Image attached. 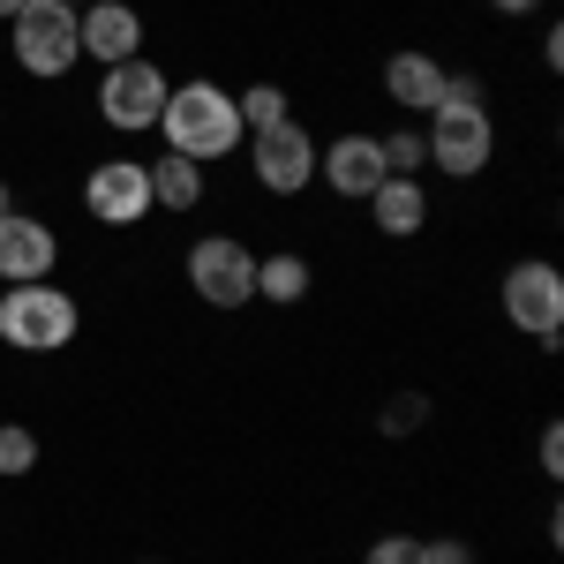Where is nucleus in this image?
<instances>
[{
    "label": "nucleus",
    "mask_w": 564,
    "mask_h": 564,
    "mask_svg": "<svg viewBox=\"0 0 564 564\" xmlns=\"http://www.w3.org/2000/svg\"><path fill=\"white\" fill-rule=\"evenodd\" d=\"M159 135H166V151L196 159V166H212V159H226V151H241V143H249L234 90H218L212 76H196V84H174V90H166Z\"/></svg>",
    "instance_id": "1"
},
{
    "label": "nucleus",
    "mask_w": 564,
    "mask_h": 564,
    "mask_svg": "<svg viewBox=\"0 0 564 564\" xmlns=\"http://www.w3.org/2000/svg\"><path fill=\"white\" fill-rule=\"evenodd\" d=\"M430 166H444L452 181H475L489 166V151H497V121H489V106H481V84L475 76H444V98H436L430 113Z\"/></svg>",
    "instance_id": "2"
},
{
    "label": "nucleus",
    "mask_w": 564,
    "mask_h": 564,
    "mask_svg": "<svg viewBox=\"0 0 564 564\" xmlns=\"http://www.w3.org/2000/svg\"><path fill=\"white\" fill-rule=\"evenodd\" d=\"M76 332H84V308L53 279H31V286L0 294V339L15 354H61V347H76Z\"/></svg>",
    "instance_id": "3"
},
{
    "label": "nucleus",
    "mask_w": 564,
    "mask_h": 564,
    "mask_svg": "<svg viewBox=\"0 0 564 564\" xmlns=\"http://www.w3.org/2000/svg\"><path fill=\"white\" fill-rule=\"evenodd\" d=\"M8 45H15V68L23 76H68L84 61V39H76V8L68 0H23V15H8Z\"/></svg>",
    "instance_id": "4"
},
{
    "label": "nucleus",
    "mask_w": 564,
    "mask_h": 564,
    "mask_svg": "<svg viewBox=\"0 0 564 564\" xmlns=\"http://www.w3.org/2000/svg\"><path fill=\"white\" fill-rule=\"evenodd\" d=\"M166 68L151 61V53H135V61H113L106 76H98V121L121 135H143L159 129V113H166Z\"/></svg>",
    "instance_id": "5"
},
{
    "label": "nucleus",
    "mask_w": 564,
    "mask_h": 564,
    "mask_svg": "<svg viewBox=\"0 0 564 564\" xmlns=\"http://www.w3.org/2000/svg\"><path fill=\"white\" fill-rule=\"evenodd\" d=\"M505 324L527 332V339H542V347H557L564 332V271L550 257H527L505 271Z\"/></svg>",
    "instance_id": "6"
},
{
    "label": "nucleus",
    "mask_w": 564,
    "mask_h": 564,
    "mask_svg": "<svg viewBox=\"0 0 564 564\" xmlns=\"http://www.w3.org/2000/svg\"><path fill=\"white\" fill-rule=\"evenodd\" d=\"M188 286H196V302H212V308H249L257 302V249L234 241V234H204L188 249Z\"/></svg>",
    "instance_id": "7"
},
{
    "label": "nucleus",
    "mask_w": 564,
    "mask_h": 564,
    "mask_svg": "<svg viewBox=\"0 0 564 564\" xmlns=\"http://www.w3.org/2000/svg\"><path fill=\"white\" fill-rule=\"evenodd\" d=\"M84 212L98 226H143V218L159 212V196H151V159H98L84 181Z\"/></svg>",
    "instance_id": "8"
},
{
    "label": "nucleus",
    "mask_w": 564,
    "mask_h": 564,
    "mask_svg": "<svg viewBox=\"0 0 564 564\" xmlns=\"http://www.w3.org/2000/svg\"><path fill=\"white\" fill-rule=\"evenodd\" d=\"M249 166H257V188H271V196H302L308 181H316V135L286 113V121H271V129L249 135Z\"/></svg>",
    "instance_id": "9"
},
{
    "label": "nucleus",
    "mask_w": 564,
    "mask_h": 564,
    "mask_svg": "<svg viewBox=\"0 0 564 564\" xmlns=\"http://www.w3.org/2000/svg\"><path fill=\"white\" fill-rule=\"evenodd\" d=\"M316 181H332V196H354V204H369V188L384 181V151H377V135H332V143H316Z\"/></svg>",
    "instance_id": "10"
},
{
    "label": "nucleus",
    "mask_w": 564,
    "mask_h": 564,
    "mask_svg": "<svg viewBox=\"0 0 564 564\" xmlns=\"http://www.w3.org/2000/svg\"><path fill=\"white\" fill-rule=\"evenodd\" d=\"M76 39H84V61L113 68V61L143 53V15L129 0H90V8H76Z\"/></svg>",
    "instance_id": "11"
},
{
    "label": "nucleus",
    "mask_w": 564,
    "mask_h": 564,
    "mask_svg": "<svg viewBox=\"0 0 564 564\" xmlns=\"http://www.w3.org/2000/svg\"><path fill=\"white\" fill-rule=\"evenodd\" d=\"M53 263H61V241H53L45 218H23V212L0 218V279H8V286L53 279Z\"/></svg>",
    "instance_id": "12"
},
{
    "label": "nucleus",
    "mask_w": 564,
    "mask_h": 564,
    "mask_svg": "<svg viewBox=\"0 0 564 564\" xmlns=\"http://www.w3.org/2000/svg\"><path fill=\"white\" fill-rule=\"evenodd\" d=\"M369 218H377V234L406 241V234L430 226V188H422L414 174H384L377 188H369Z\"/></svg>",
    "instance_id": "13"
},
{
    "label": "nucleus",
    "mask_w": 564,
    "mask_h": 564,
    "mask_svg": "<svg viewBox=\"0 0 564 564\" xmlns=\"http://www.w3.org/2000/svg\"><path fill=\"white\" fill-rule=\"evenodd\" d=\"M384 98L399 113H436V98H444V68H436L430 53H391L384 61Z\"/></svg>",
    "instance_id": "14"
},
{
    "label": "nucleus",
    "mask_w": 564,
    "mask_h": 564,
    "mask_svg": "<svg viewBox=\"0 0 564 564\" xmlns=\"http://www.w3.org/2000/svg\"><path fill=\"white\" fill-rule=\"evenodd\" d=\"M308 286H316V279H308V257H294V249H271V257H257V302L294 308Z\"/></svg>",
    "instance_id": "15"
},
{
    "label": "nucleus",
    "mask_w": 564,
    "mask_h": 564,
    "mask_svg": "<svg viewBox=\"0 0 564 564\" xmlns=\"http://www.w3.org/2000/svg\"><path fill=\"white\" fill-rule=\"evenodd\" d=\"M151 196H159V212H196V204H204V166L181 159V151H166V159L151 166Z\"/></svg>",
    "instance_id": "16"
},
{
    "label": "nucleus",
    "mask_w": 564,
    "mask_h": 564,
    "mask_svg": "<svg viewBox=\"0 0 564 564\" xmlns=\"http://www.w3.org/2000/svg\"><path fill=\"white\" fill-rule=\"evenodd\" d=\"M377 151H384V174H422V166H430V135H422V129L377 135Z\"/></svg>",
    "instance_id": "17"
},
{
    "label": "nucleus",
    "mask_w": 564,
    "mask_h": 564,
    "mask_svg": "<svg viewBox=\"0 0 564 564\" xmlns=\"http://www.w3.org/2000/svg\"><path fill=\"white\" fill-rule=\"evenodd\" d=\"M234 106H241V129H249V135L271 129V121H286V90H279V84H249V90H234Z\"/></svg>",
    "instance_id": "18"
},
{
    "label": "nucleus",
    "mask_w": 564,
    "mask_h": 564,
    "mask_svg": "<svg viewBox=\"0 0 564 564\" xmlns=\"http://www.w3.org/2000/svg\"><path fill=\"white\" fill-rule=\"evenodd\" d=\"M39 467V430H23V422H0V475H31Z\"/></svg>",
    "instance_id": "19"
},
{
    "label": "nucleus",
    "mask_w": 564,
    "mask_h": 564,
    "mask_svg": "<svg viewBox=\"0 0 564 564\" xmlns=\"http://www.w3.org/2000/svg\"><path fill=\"white\" fill-rule=\"evenodd\" d=\"M422 422H430V399H422V391H399L384 414H377V430H384V436H414Z\"/></svg>",
    "instance_id": "20"
},
{
    "label": "nucleus",
    "mask_w": 564,
    "mask_h": 564,
    "mask_svg": "<svg viewBox=\"0 0 564 564\" xmlns=\"http://www.w3.org/2000/svg\"><path fill=\"white\" fill-rule=\"evenodd\" d=\"M361 564H422V542H414V534H384V542H369Z\"/></svg>",
    "instance_id": "21"
},
{
    "label": "nucleus",
    "mask_w": 564,
    "mask_h": 564,
    "mask_svg": "<svg viewBox=\"0 0 564 564\" xmlns=\"http://www.w3.org/2000/svg\"><path fill=\"white\" fill-rule=\"evenodd\" d=\"M542 475H550V481L564 475V430H557V422L542 430Z\"/></svg>",
    "instance_id": "22"
},
{
    "label": "nucleus",
    "mask_w": 564,
    "mask_h": 564,
    "mask_svg": "<svg viewBox=\"0 0 564 564\" xmlns=\"http://www.w3.org/2000/svg\"><path fill=\"white\" fill-rule=\"evenodd\" d=\"M422 564H475L467 542H422Z\"/></svg>",
    "instance_id": "23"
},
{
    "label": "nucleus",
    "mask_w": 564,
    "mask_h": 564,
    "mask_svg": "<svg viewBox=\"0 0 564 564\" xmlns=\"http://www.w3.org/2000/svg\"><path fill=\"white\" fill-rule=\"evenodd\" d=\"M489 8H497V15H534L542 0H489Z\"/></svg>",
    "instance_id": "24"
},
{
    "label": "nucleus",
    "mask_w": 564,
    "mask_h": 564,
    "mask_svg": "<svg viewBox=\"0 0 564 564\" xmlns=\"http://www.w3.org/2000/svg\"><path fill=\"white\" fill-rule=\"evenodd\" d=\"M0 15H23V0H0Z\"/></svg>",
    "instance_id": "25"
},
{
    "label": "nucleus",
    "mask_w": 564,
    "mask_h": 564,
    "mask_svg": "<svg viewBox=\"0 0 564 564\" xmlns=\"http://www.w3.org/2000/svg\"><path fill=\"white\" fill-rule=\"evenodd\" d=\"M8 212H15V204H8V181H0V218H8Z\"/></svg>",
    "instance_id": "26"
},
{
    "label": "nucleus",
    "mask_w": 564,
    "mask_h": 564,
    "mask_svg": "<svg viewBox=\"0 0 564 564\" xmlns=\"http://www.w3.org/2000/svg\"><path fill=\"white\" fill-rule=\"evenodd\" d=\"M68 8H90V0H68Z\"/></svg>",
    "instance_id": "27"
}]
</instances>
